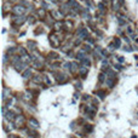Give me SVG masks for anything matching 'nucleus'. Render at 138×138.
<instances>
[{"instance_id": "nucleus-1", "label": "nucleus", "mask_w": 138, "mask_h": 138, "mask_svg": "<svg viewBox=\"0 0 138 138\" xmlns=\"http://www.w3.org/2000/svg\"><path fill=\"white\" fill-rule=\"evenodd\" d=\"M48 41H50V45L55 48L58 47V46L61 45L59 36H58V34H56V33H51V34L48 35Z\"/></svg>"}, {"instance_id": "nucleus-2", "label": "nucleus", "mask_w": 138, "mask_h": 138, "mask_svg": "<svg viewBox=\"0 0 138 138\" xmlns=\"http://www.w3.org/2000/svg\"><path fill=\"white\" fill-rule=\"evenodd\" d=\"M12 12H14L15 16H23L24 12H26V7L23 6L22 4H17V5H15L14 6Z\"/></svg>"}, {"instance_id": "nucleus-3", "label": "nucleus", "mask_w": 138, "mask_h": 138, "mask_svg": "<svg viewBox=\"0 0 138 138\" xmlns=\"http://www.w3.org/2000/svg\"><path fill=\"white\" fill-rule=\"evenodd\" d=\"M76 35H78V38H80L81 40L87 39V38H89V30H87V28H85V27L79 28V30L76 32Z\"/></svg>"}, {"instance_id": "nucleus-4", "label": "nucleus", "mask_w": 138, "mask_h": 138, "mask_svg": "<svg viewBox=\"0 0 138 138\" xmlns=\"http://www.w3.org/2000/svg\"><path fill=\"white\" fill-rule=\"evenodd\" d=\"M14 121H15V125H16L17 127H21V126H23L24 122H26V117H24V115H16Z\"/></svg>"}, {"instance_id": "nucleus-5", "label": "nucleus", "mask_w": 138, "mask_h": 138, "mask_svg": "<svg viewBox=\"0 0 138 138\" xmlns=\"http://www.w3.org/2000/svg\"><path fill=\"white\" fill-rule=\"evenodd\" d=\"M28 126H29V128L35 130V128H39L40 124H39V121H38L36 119H34V117H30V119L28 120Z\"/></svg>"}, {"instance_id": "nucleus-6", "label": "nucleus", "mask_w": 138, "mask_h": 138, "mask_svg": "<svg viewBox=\"0 0 138 138\" xmlns=\"http://www.w3.org/2000/svg\"><path fill=\"white\" fill-rule=\"evenodd\" d=\"M24 22H26V17H23V16H15L14 18L15 26H22Z\"/></svg>"}, {"instance_id": "nucleus-7", "label": "nucleus", "mask_w": 138, "mask_h": 138, "mask_svg": "<svg viewBox=\"0 0 138 138\" xmlns=\"http://www.w3.org/2000/svg\"><path fill=\"white\" fill-rule=\"evenodd\" d=\"M51 16H52L55 20H58V21H61V18H62L64 15L61 12V10H52V11H51Z\"/></svg>"}, {"instance_id": "nucleus-8", "label": "nucleus", "mask_w": 138, "mask_h": 138, "mask_svg": "<svg viewBox=\"0 0 138 138\" xmlns=\"http://www.w3.org/2000/svg\"><path fill=\"white\" fill-rule=\"evenodd\" d=\"M79 74H80V76H81L83 79H85V78L87 76V74H89V68L85 67V65L79 67Z\"/></svg>"}, {"instance_id": "nucleus-9", "label": "nucleus", "mask_w": 138, "mask_h": 138, "mask_svg": "<svg viewBox=\"0 0 138 138\" xmlns=\"http://www.w3.org/2000/svg\"><path fill=\"white\" fill-rule=\"evenodd\" d=\"M36 14H38V17H39L40 20H45V18H46V9H45V7L38 9Z\"/></svg>"}, {"instance_id": "nucleus-10", "label": "nucleus", "mask_w": 138, "mask_h": 138, "mask_svg": "<svg viewBox=\"0 0 138 138\" xmlns=\"http://www.w3.org/2000/svg\"><path fill=\"white\" fill-rule=\"evenodd\" d=\"M15 69L17 70V72H24L26 69H27V63H24V62H20L18 64H16L15 65Z\"/></svg>"}, {"instance_id": "nucleus-11", "label": "nucleus", "mask_w": 138, "mask_h": 138, "mask_svg": "<svg viewBox=\"0 0 138 138\" xmlns=\"http://www.w3.org/2000/svg\"><path fill=\"white\" fill-rule=\"evenodd\" d=\"M80 16L83 17L84 20H90L91 18V16H90V14H89V9H83V11L80 12Z\"/></svg>"}, {"instance_id": "nucleus-12", "label": "nucleus", "mask_w": 138, "mask_h": 138, "mask_svg": "<svg viewBox=\"0 0 138 138\" xmlns=\"http://www.w3.org/2000/svg\"><path fill=\"white\" fill-rule=\"evenodd\" d=\"M4 117H5V119H7V120H10V121H14L15 117H16V115H15L14 111L7 110V111H6V114L4 115Z\"/></svg>"}, {"instance_id": "nucleus-13", "label": "nucleus", "mask_w": 138, "mask_h": 138, "mask_svg": "<svg viewBox=\"0 0 138 138\" xmlns=\"http://www.w3.org/2000/svg\"><path fill=\"white\" fill-rule=\"evenodd\" d=\"M56 80H57L59 84H63V83L67 81V78H65L64 74H57V75H56Z\"/></svg>"}, {"instance_id": "nucleus-14", "label": "nucleus", "mask_w": 138, "mask_h": 138, "mask_svg": "<svg viewBox=\"0 0 138 138\" xmlns=\"http://www.w3.org/2000/svg\"><path fill=\"white\" fill-rule=\"evenodd\" d=\"M9 97H10V90L7 87H4L3 89V101H6Z\"/></svg>"}, {"instance_id": "nucleus-15", "label": "nucleus", "mask_w": 138, "mask_h": 138, "mask_svg": "<svg viewBox=\"0 0 138 138\" xmlns=\"http://www.w3.org/2000/svg\"><path fill=\"white\" fill-rule=\"evenodd\" d=\"M53 28H55V30H59V29L64 28V22H62V21L55 22V23H53Z\"/></svg>"}, {"instance_id": "nucleus-16", "label": "nucleus", "mask_w": 138, "mask_h": 138, "mask_svg": "<svg viewBox=\"0 0 138 138\" xmlns=\"http://www.w3.org/2000/svg\"><path fill=\"white\" fill-rule=\"evenodd\" d=\"M67 4H68V6L70 7L72 10H74L75 7L79 6V4L76 3V0H68V1H67Z\"/></svg>"}, {"instance_id": "nucleus-17", "label": "nucleus", "mask_w": 138, "mask_h": 138, "mask_svg": "<svg viewBox=\"0 0 138 138\" xmlns=\"http://www.w3.org/2000/svg\"><path fill=\"white\" fill-rule=\"evenodd\" d=\"M105 83H107V86L108 87H114V85H115V80H114V78H108L107 80H105Z\"/></svg>"}, {"instance_id": "nucleus-18", "label": "nucleus", "mask_w": 138, "mask_h": 138, "mask_svg": "<svg viewBox=\"0 0 138 138\" xmlns=\"http://www.w3.org/2000/svg\"><path fill=\"white\" fill-rule=\"evenodd\" d=\"M27 45H28V47L30 48L32 51H35V48H36V42L35 41H33V40H28V42H27Z\"/></svg>"}, {"instance_id": "nucleus-19", "label": "nucleus", "mask_w": 138, "mask_h": 138, "mask_svg": "<svg viewBox=\"0 0 138 138\" xmlns=\"http://www.w3.org/2000/svg\"><path fill=\"white\" fill-rule=\"evenodd\" d=\"M22 76L24 78V79H28V78H30L32 76V70L29 68H27L24 72H22Z\"/></svg>"}, {"instance_id": "nucleus-20", "label": "nucleus", "mask_w": 138, "mask_h": 138, "mask_svg": "<svg viewBox=\"0 0 138 138\" xmlns=\"http://www.w3.org/2000/svg\"><path fill=\"white\" fill-rule=\"evenodd\" d=\"M47 57L50 59H59V55H58L57 52H55V51H53V52H50L47 55Z\"/></svg>"}, {"instance_id": "nucleus-21", "label": "nucleus", "mask_w": 138, "mask_h": 138, "mask_svg": "<svg viewBox=\"0 0 138 138\" xmlns=\"http://www.w3.org/2000/svg\"><path fill=\"white\" fill-rule=\"evenodd\" d=\"M97 7H98V10L103 14L104 11H105V4H104V1H101V3H98L97 4Z\"/></svg>"}, {"instance_id": "nucleus-22", "label": "nucleus", "mask_w": 138, "mask_h": 138, "mask_svg": "<svg viewBox=\"0 0 138 138\" xmlns=\"http://www.w3.org/2000/svg\"><path fill=\"white\" fill-rule=\"evenodd\" d=\"M78 70H79V68H78V63L72 62V64H70V73H75Z\"/></svg>"}, {"instance_id": "nucleus-23", "label": "nucleus", "mask_w": 138, "mask_h": 138, "mask_svg": "<svg viewBox=\"0 0 138 138\" xmlns=\"http://www.w3.org/2000/svg\"><path fill=\"white\" fill-rule=\"evenodd\" d=\"M81 63H83V65L87 67V68H89V67L91 65V61L89 59V58H87V57H86V58H84L83 61H81Z\"/></svg>"}, {"instance_id": "nucleus-24", "label": "nucleus", "mask_w": 138, "mask_h": 138, "mask_svg": "<svg viewBox=\"0 0 138 138\" xmlns=\"http://www.w3.org/2000/svg\"><path fill=\"white\" fill-rule=\"evenodd\" d=\"M65 27H68L67 29L69 30V29H72V28L74 27V23H73L72 21H65V22H64V28H65Z\"/></svg>"}, {"instance_id": "nucleus-25", "label": "nucleus", "mask_w": 138, "mask_h": 138, "mask_svg": "<svg viewBox=\"0 0 138 138\" xmlns=\"http://www.w3.org/2000/svg\"><path fill=\"white\" fill-rule=\"evenodd\" d=\"M119 5H120V3L117 0H113V10L114 11H119Z\"/></svg>"}, {"instance_id": "nucleus-26", "label": "nucleus", "mask_w": 138, "mask_h": 138, "mask_svg": "<svg viewBox=\"0 0 138 138\" xmlns=\"http://www.w3.org/2000/svg\"><path fill=\"white\" fill-rule=\"evenodd\" d=\"M18 52H20L22 56H29V55H28V52H27V50H26L24 47H22V46L18 47Z\"/></svg>"}, {"instance_id": "nucleus-27", "label": "nucleus", "mask_w": 138, "mask_h": 138, "mask_svg": "<svg viewBox=\"0 0 138 138\" xmlns=\"http://www.w3.org/2000/svg\"><path fill=\"white\" fill-rule=\"evenodd\" d=\"M33 81L35 84H40L41 83V75H34L33 76Z\"/></svg>"}, {"instance_id": "nucleus-28", "label": "nucleus", "mask_w": 138, "mask_h": 138, "mask_svg": "<svg viewBox=\"0 0 138 138\" xmlns=\"http://www.w3.org/2000/svg\"><path fill=\"white\" fill-rule=\"evenodd\" d=\"M115 48H117L116 45H115V42H111V44H109V46H108V50H109V51H114Z\"/></svg>"}, {"instance_id": "nucleus-29", "label": "nucleus", "mask_w": 138, "mask_h": 138, "mask_svg": "<svg viewBox=\"0 0 138 138\" xmlns=\"http://www.w3.org/2000/svg\"><path fill=\"white\" fill-rule=\"evenodd\" d=\"M33 65H34V68H41L42 63L41 62H38V61H34V62H33Z\"/></svg>"}, {"instance_id": "nucleus-30", "label": "nucleus", "mask_w": 138, "mask_h": 138, "mask_svg": "<svg viewBox=\"0 0 138 138\" xmlns=\"http://www.w3.org/2000/svg\"><path fill=\"white\" fill-rule=\"evenodd\" d=\"M97 96H99L101 99H104V97H105V92H104V91H98V92H97Z\"/></svg>"}, {"instance_id": "nucleus-31", "label": "nucleus", "mask_w": 138, "mask_h": 138, "mask_svg": "<svg viewBox=\"0 0 138 138\" xmlns=\"http://www.w3.org/2000/svg\"><path fill=\"white\" fill-rule=\"evenodd\" d=\"M114 42H115V45H116V47H117V48L121 46V40H120L119 38H115V39H114Z\"/></svg>"}, {"instance_id": "nucleus-32", "label": "nucleus", "mask_w": 138, "mask_h": 138, "mask_svg": "<svg viewBox=\"0 0 138 138\" xmlns=\"http://www.w3.org/2000/svg\"><path fill=\"white\" fill-rule=\"evenodd\" d=\"M16 50H17L16 47H10V48H7L6 53H10V55H12V53H15V52H16Z\"/></svg>"}, {"instance_id": "nucleus-33", "label": "nucleus", "mask_w": 138, "mask_h": 138, "mask_svg": "<svg viewBox=\"0 0 138 138\" xmlns=\"http://www.w3.org/2000/svg\"><path fill=\"white\" fill-rule=\"evenodd\" d=\"M98 80H99V83H104V80H105V75H104V73H101V74H99Z\"/></svg>"}, {"instance_id": "nucleus-34", "label": "nucleus", "mask_w": 138, "mask_h": 138, "mask_svg": "<svg viewBox=\"0 0 138 138\" xmlns=\"http://www.w3.org/2000/svg\"><path fill=\"white\" fill-rule=\"evenodd\" d=\"M92 130H93V128H92V126H91V125H86V126H85V131L86 132H92Z\"/></svg>"}, {"instance_id": "nucleus-35", "label": "nucleus", "mask_w": 138, "mask_h": 138, "mask_svg": "<svg viewBox=\"0 0 138 138\" xmlns=\"http://www.w3.org/2000/svg\"><path fill=\"white\" fill-rule=\"evenodd\" d=\"M34 22H35V20H34V17H33V16H29V17H28V23L33 24Z\"/></svg>"}, {"instance_id": "nucleus-36", "label": "nucleus", "mask_w": 138, "mask_h": 138, "mask_svg": "<svg viewBox=\"0 0 138 138\" xmlns=\"http://www.w3.org/2000/svg\"><path fill=\"white\" fill-rule=\"evenodd\" d=\"M44 80H45V83H46V85H48V86L51 85V80L48 79L47 76H44Z\"/></svg>"}, {"instance_id": "nucleus-37", "label": "nucleus", "mask_w": 138, "mask_h": 138, "mask_svg": "<svg viewBox=\"0 0 138 138\" xmlns=\"http://www.w3.org/2000/svg\"><path fill=\"white\" fill-rule=\"evenodd\" d=\"M127 33H128L130 35H132L133 34V29H132L131 27H127Z\"/></svg>"}, {"instance_id": "nucleus-38", "label": "nucleus", "mask_w": 138, "mask_h": 138, "mask_svg": "<svg viewBox=\"0 0 138 138\" xmlns=\"http://www.w3.org/2000/svg\"><path fill=\"white\" fill-rule=\"evenodd\" d=\"M117 61H119L120 63H124V62H125L124 57H121V56H119V57H117Z\"/></svg>"}, {"instance_id": "nucleus-39", "label": "nucleus", "mask_w": 138, "mask_h": 138, "mask_svg": "<svg viewBox=\"0 0 138 138\" xmlns=\"http://www.w3.org/2000/svg\"><path fill=\"white\" fill-rule=\"evenodd\" d=\"M75 87H76V89H79V90H81V89H83V86H81V84H80V83H76L75 84Z\"/></svg>"}, {"instance_id": "nucleus-40", "label": "nucleus", "mask_w": 138, "mask_h": 138, "mask_svg": "<svg viewBox=\"0 0 138 138\" xmlns=\"http://www.w3.org/2000/svg\"><path fill=\"white\" fill-rule=\"evenodd\" d=\"M124 50H125V51H127V52H131V51H132V48H130V46H127V47H125Z\"/></svg>"}, {"instance_id": "nucleus-41", "label": "nucleus", "mask_w": 138, "mask_h": 138, "mask_svg": "<svg viewBox=\"0 0 138 138\" xmlns=\"http://www.w3.org/2000/svg\"><path fill=\"white\" fill-rule=\"evenodd\" d=\"M117 1L120 3V5H121V6H124V5H125V0H117Z\"/></svg>"}, {"instance_id": "nucleus-42", "label": "nucleus", "mask_w": 138, "mask_h": 138, "mask_svg": "<svg viewBox=\"0 0 138 138\" xmlns=\"http://www.w3.org/2000/svg\"><path fill=\"white\" fill-rule=\"evenodd\" d=\"M102 64H103V67L105 68V65H108V61H105V59H104L103 62H102Z\"/></svg>"}, {"instance_id": "nucleus-43", "label": "nucleus", "mask_w": 138, "mask_h": 138, "mask_svg": "<svg viewBox=\"0 0 138 138\" xmlns=\"http://www.w3.org/2000/svg\"><path fill=\"white\" fill-rule=\"evenodd\" d=\"M87 99H90V96L89 95H85L84 96V101H87Z\"/></svg>"}, {"instance_id": "nucleus-44", "label": "nucleus", "mask_w": 138, "mask_h": 138, "mask_svg": "<svg viewBox=\"0 0 138 138\" xmlns=\"http://www.w3.org/2000/svg\"><path fill=\"white\" fill-rule=\"evenodd\" d=\"M114 67H115V69H117V70H119V69H121V65H120V64H115Z\"/></svg>"}, {"instance_id": "nucleus-45", "label": "nucleus", "mask_w": 138, "mask_h": 138, "mask_svg": "<svg viewBox=\"0 0 138 138\" xmlns=\"http://www.w3.org/2000/svg\"><path fill=\"white\" fill-rule=\"evenodd\" d=\"M9 138H18V137L15 136V134H9Z\"/></svg>"}, {"instance_id": "nucleus-46", "label": "nucleus", "mask_w": 138, "mask_h": 138, "mask_svg": "<svg viewBox=\"0 0 138 138\" xmlns=\"http://www.w3.org/2000/svg\"><path fill=\"white\" fill-rule=\"evenodd\" d=\"M47 1H51V3H53V4H56V3H58L59 0H47Z\"/></svg>"}, {"instance_id": "nucleus-47", "label": "nucleus", "mask_w": 138, "mask_h": 138, "mask_svg": "<svg viewBox=\"0 0 138 138\" xmlns=\"http://www.w3.org/2000/svg\"><path fill=\"white\" fill-rule=\"evenodd\" d=\"M131 138H137V137H136V136H132V137Z\"/></svg>"}, {"instance_id": "nucleus-48", "label": "nucleus", "mask_w": 138, "mask_h": 138, "mask_svg": "<svg viewBox=\"0 0 138 138\" xmlns=\"http://www.w3.org/2000/svg\"><path fill=\"white\" fill-rule=\"evenodd\" d=\"M9 1H17V0H9Z\"/></svg>"}, {"instance_id": "nucleus-49", "label": "nucleus", "mask_w": 138, "mask_h": 138, "mask_svg": "<svg viewBox=\"0 0 138 138\" xmlns=\"http://www.w3.org/2000/svg\"><path fill=\"white\" fill-rule=\"evenodd\" d=\"M137 3H138V0H137Z\"/></svg>"}]
</instances>
